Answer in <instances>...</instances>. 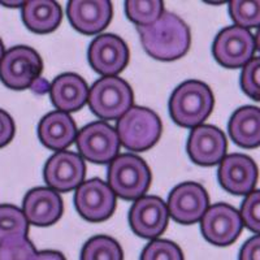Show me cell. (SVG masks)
I'll use <instances>...</instances> for the list:
<instances>
[{
  "mask_svg": "<svg viewBox=\"0 0 260 260\" xmlns=\"http://www.w3.org/2000/svg\"><path fill=\"white\" fill-rule=\"evenodd\" d=\"M141 43L155 60L173 61L185 56L191 45V32L182 18L164 11L154 24L137 26Z\"/></svg>",
  "mask_w": 260,
  "mask_h": 260,
  "instance_id": "6da1fadb",
  "label": "cell"
},
{
  "mask_svg": "<svg viewBox=\"0 0 260 260\" xmlns=\"http://www.w3.org/2000/svg\"><path fill=\"white\" fill-rule=\"evenodd\" d=\"M215 106V96L210 86L198 80H189L178 85L169 99V115L182 127L203 125Z\"/></svg>",
  "mask_w": 260,
  "mask_h": 260,
  "instance_id": "7a4b0ae2",
  "label": "cell"
},
{
  "mask_svg": "<svg viewBox=\"0 0 260 260\" xmlns=\"http://www.w3.org/2000/svg\"><path fill=\"white\" fill-rule=\"evenodd\" d=\"M107 178L116 197L137 201L148 191L152 176L145 160L133 154H122L110 162Z\"/></svg>",
  "mask_w": 260,
  "mask_h": 260,
  "instance_id": "3957f363",
  "label": "cell"
},
{
  "mask_svg": "<svg viewBox=\"0 0 260 260\" xmlns=\"http://www.w3.org/2000/svg\"><path fill=\"white\" fill-rule=\"evenodd\" d=\"M120 143L134 152L150 150L161 137V120L150 108L133 106L122 117L117 120L116 126Z\"/></svg>",
  "mask_w": 260,
  "mask_h": 260,
  "instance_id": "277c9868",
  "label": "cell"
},
{
  "mask_svg": "<svg viewBox=\"0 0 260 260\" xmlns=\"http://www.w3.org/2000/svg\"><path fill=\"white\" fill-rule=\"evenodd\" d=\"M134 95L129 83L120 77H102L90 87V110L101 120H118L133 107Z\"/></svg>",
  "mask_w": 260,
  "mask_h": 260,
  "instance_id": "5b68a950",
  "label": "cell"
},
{
  "mask_svg": "<svg viewBox=\"0 0 260 260\" xmlns=\"http://www.w3.org/2000/svg\"><path fill=\"white\" fill-rule=\"evenodd\" d=\"M43 61L34 48L16 46L4 52L0 61V81L12 90H25L39 78Z\"/></svg>",
  "mask_w": 260,
  "mask_h": 260,
  "instance_id": "8992f818",
  "label": "cell"
},
{
  "mask_svg": "<svg viewBox=\"0 0 260 260\" xmlns=\"http://www.w3.org/2000/svg\"><path fill=\"white\" fill-rule=\"evenodd\" d=\"M76 145L82 159L107 164L118 156L121 143L115 127L106 121H94L78 132Z\"/></svg>",
  "mask_w": 260,
  "mask_h": 260,
  "instance_id": "52a82bcc",
  "label": "cell"
},
{
  "mask_svg": "<svg viewBox=\"0 0 260 260\" xmlns=\"http://www.w3.org/2000/svg\"><path fill=\"white\" fill-rule=\"evenodd\" d=\"M256 51L251 31L240 26H228L216 36L212 53L224 68H243L254 57Z\"/></svg>",
  "mask_w": 260,
  "mask_h": 260,
  "instance_id": "ba28073f",
  "label": "cell"
},
{
  "mask_svg": "<svg viewBox=\"0 0 260 260\" xmlns=\"http://www.w3.org/2000/svg\"><path fill=\"white\" fill-rule=\"evenodd\" d=\"M74 206L81 217L87 221H106L115 212L116 195L101 178H90L76 189Z\"/></svg>",
  "mask_w": 260,
  "mask_h": 260,
  "instance_id": "9c48e42d",
  "label": "cell"
},
{
  "mask_svg": "<svg viewBox=\"0 0 260 260\" xmlns=\"http://www.w3.org/2000/svg\"><path fill=\"white\" fill-rule=\"evenodd\" d=\"M129 47L115 34H102L94 38L87 51L89 64L103 77H116L129 64Z\"/></svg>",
  "mask_w": 260,
  "mask_h": 260,
  "instance_id": "30bf717a",
  "label": "cell"
},
{
  "mask_svg": "<svg viewBox=\"0 0 260 260\" xmlns=\"http://www.w3.org/2000/svg\"><path fill=\"white\" fill-rule=\"evenodd\" d=\"M210 198L201 183L182 182L172 190L167 202V208L172 219L182 225L201 221L207 208Z\"/></svg>",
  "mask_w": 260,
  "mask_h": 260,
  "instance_id": "8fae6325",
  "label": "cell"
},
{
  "mask_svg": "<svg viewBox=\"0 0 260 260\" xmlns=\"http://www.w3.org/2000/svg\"><path fill=\"white\" fill-rule=\"evenodd\" d=\"M243 229L240 212L226 203H216L207 208L201 220V231L206 241L215 246L236 242Z\"/></svg>",
  "mask_w": 260,
  "mask_h": 260,
  "instance_id": "7c38bea8",
  "label": "cell"
},
{
  "mask_svg": "<svg viewBox=\"0 0 260 260\" xmlns=\"http://www.w3.org/2000/svg\"><path fill=\"white\" fill-rule=\"evenodd\" d=\"M167 203L155 195H145L134 201L129 211V225L134 234L146 240H154L168 226Z\"/></svg>",
  "mask_w": 260,
  "mask_h": 260,
  "instance_id": "4fadbf2b",
  "label": "cell"
},
{
  "mask_svg": "<svg viewBox=\"0 0 260 260\" xmlns=\"http://www.w3.org/2000/svg\"><path fill=\"white\" fill-rule=\"evenodd\" d=\"M86 176V164L80 154L73 151H59L47 160L45 166V177L48 187L56 192H68L76 190L83 182Z\"/></svg>",
  "mask_w": 260,
  "mask_h": 260,
  "instance_id": "5bb4252c",
  "label": "cell"
},
{
  "mask_svg": "<svg viewBox=\"0 0 260 260\" xmlns=\"http://www.w3.org/2000/svg\"><path fill=\"white\" fill-rule=\"evenodd\" d=\"M217 180L225 191L234 195H248L257 181V167L247 155L231 154L220 161Z\"/></svg>",
  "mask_w": 260,
  "mask_h": 260,
  "instance_id": "9a60e30c",
  "label": "cell"
},
{
  "mask_svg": "<svg viewBox=\"0 0 260 260\" xmlns=\"http://www.w3.org/2000/svg\"><path fill=\"white\" fill-rule=\"evenodd\" d=\"M226 137L222 130L213 125L194 127L187 139L189 157L198 166L212 167L219 164L226 154Z\"/></svg>",
  "mask_w": 260,
  "mask_h": 260,
  "instance_id": "2e32d148",
  "label": "cell"
},
{
  "mask_svg": "<svg viewBox=\"0 0 260 260\" xmlns=\"http://www.w3.org/2000/svg\"><path fill=\"white\" fill-rule=\"evenodd\" d=\"M67 15L77 31L95 36L110 25L113 8L108 0H71L67 6Z\"/></svg>",
  "mask_w": 260,
  "mask_h": 260,
  "instance_id": "e0dca14e",
  "label": "cell"
},
{
  "mask_svg": "<svg viewBox=\"0 0 260 260\" xmlns=\"http://www.w3.org/2000/svg\"><path fill=\"white\" fill-rule=\"evenodd\" d=\"M64 211L62 199L50 187L31 189L24 198L22 212L29 224L36 226H50L60 220Z\"/></svg>",
  "mask_w": 260,
  "mask_h": 260,
  "instance_id": "ac0fdd59",
  "label": "cell"
},
{
  "mask_svg": "<svg viewBox=\"0 0 260 260\" xmlns=\"http://www.w3.org/2000/svg\"><path fill=\"white\" fill-rule=\"evenodd\" d=\"M37 133L42 145L59 152L67 150L76 141L78 130L69 113L52 111L42 117Z\"/></svg>",
  "mask_w": 260,
  "mask_h": 260,
  "instance_id": "d6986e66",
  "label": "cell"
},
{
  "mask_svg": "<svg viewBox=\"0 0 260 260\" xmlns=\"http://www.w3.org/2000/svg\"><path fill=\"white\" fill-rule=\"evenodd\" d=\"M50 96L57 111L76 112L87 103L89 86L78 74L62 73L51 83Z\"/></svg>",
  "mask_w": 260,
  "mask_h": 260,
  "instance_id": "ffe728a7",
  "label": "cell"
},
{
  "mask_svg": "<svg viewBox=\"0 0 260 260\" xmlns=\"http://www.w3.org/2000/svg\"><path fill=\"white\" fill-rule=\"evenodd\" d=\"M228 130L237 146L256 148L260 146V108L254 106L241 107L232 115Z\"/></svg>",
  "mask_w": 260,
  "mask_h": 260,
  "instance_id": "44dd1931",
  "label": "cell"
},
{
  "mask_svg": "<svg viewBox=\"0 0 260 260\" xmlns=\"http://www.w3.org/2000/svg\"><path fill=\"white\" fill-rule=\"evenodd\" d=\"M62 12L53 0H29L22 6V21L29 30L37 34H47L59 27Z\"/></svg>",
  "mask_w": 260,
  "mask_h": 260,
  "instance_id": "7402d4cb",
  "label": "cell"
},
{
  "mask_svg": "<svg viewBox=\"0 0 260 260\" xmlns=\"http://www.w3.org/2000/svg\"><path fill=\"white\" fill-rule=\"evenodd\" d=\"M29 222L22 210L12 204L0 206V243L27 238Z\"/></svg>",
  "mask_w": 260,
  "mask_h": 260,
  "instance_id": "603a6c76",
  "label": "cell"
},
{
  "mask_svg": "<svg viewBox=\"0 0 260 260\" xmlns=\"http://www.w3.org/2000/svg\"><path fill=\"white\" fill-rule=\"evenodd\" d=\"M81 260H124V254L112 237L95 236L83 245Z\"/></svg>",
  "mask_w": 260,
  "mask_h": 260,
  "instance_id": "cb8c5ba5",
  "label": "cell"
},
{
  "mask_svg": "<svg viewBox=\"0 0 260 260\" xmlns=\"http://www.w3.org/2000/svg\"><path fill=\"white\" fill-rule=\"evenodd\" d=\"M164 12V3L160 0H127L125 2V13L137 26H147Z\"/></svg>",
  "mask_w": 260,
  "mask_h": 260,
  "instance_id": "d4e9b609",
  "label": "cell"
},
{
  "mask_svg": "<svg viewBox=\"0 0 260 260\" xmlns=\"http://www.w3.org/2000/svg\"><path fill=\"white\" fill-rule=\"evenodd\" d=\"M229 15L236 26L260 27V0H234L229 3Z\"/></svg>",
  "mask_w": 260,
  "mask_h": 260,
  "instance_id": "484cf974",
  "label": "cell"
},
{
  "mask_svg": "<svg viewBox=\"0 0 260 260\" xmlns=\"http://www.w3.org/2000/svg\"><path fill=\"white\" fill-rule=\"evenodd\" d=\"M141 260H183V254L172 241L154 240L143 248Z\"/></svg>",
  "mask_w": 260,
  "mask_h": 260,
  "instance_id": "4316f807",
  "label": "cell"
},
{
  "mask_svg": "<svg viewBox=\"0 0 260 260\" xmlns=\"http://www.w3.org/2000/svg\"><path fill=\"white\" fill-rule=\"evenodd\" d=\"M37 250L27 238L0 243V260H34Z\"/></svg>",
  "mask_w": 260,
  "mask_h": 260,
  "instance_id": "83f0119b",
  "label": "cell"
},
{
  "mask_svg": "<svg viewBox=\"0 0 260 260\" xmlns=\"http://www.w3.org/2000/svg\"><path fill=\"white\" fill-rule=\"evenodd\" d=\"M241 87L247 96L260 102V56L252 57L243 67L241 73Z\"/></svg>",
  "mask_w": 260,
  "mask_h": 260,
  "instance_id": "f1b7e54d",
  "label": "cell"
},
{
  "mask_svg": "<svg viewBox=\"0 0 260 260\" xmlns=\"http://www.w3.org/2000/svg\"><path fill=\"white\" fill-rule=\"evenodd\" d=\"M242 224L254 233L260 234V190H255L247 195L241 206Z\"/></svg>",
  "mask_w": 260,
  "mask_h": 260,
  "instance_id": "f546056e",
  "label": "cell"
},
{
  "mask_svg": "<svg viewBox=\"0 0 260 260\" xmlns=\"http://www.w3.org/2000/svg\"><path fill=\"white\" fill-rule=\"evenodd\" d=\"M16 134V125L13 118L6 112L0 110V148L8 145Z\"/></svg>",
  "mask_w": 260,
  "mask_h": 260,
  "instance_id": "4dcf8cb0",
  "label": "cell"
},
{
  "mask_svg": "<svg viewBox=\"0 0 260 260\" xmlns=\"http://www.w3.org/2000/svg\"><path fill=\"white\" fill-rule=\"evenodd\" d=\"M240 260H260V234L246 241L241 247Z\"/></svg>",
  "mask_w": 260,
  "mask_h": 260,
  "instance_id": "1f68e13d",
  "label": "cell"
},
{
  "mask_svg": "<svg viewBox=\"0 0 260 260\" xmlns=\"http://www.w3.org/2000/svg\"><path fill=\"white\" fill-rule=\"evenodd\" d=\"M50 87L51 85L47 82V80H45V78L42 77L37 78V80L31 83V86H30L31 91L36 92L37 95L47 94V92H50Z\"/></svg>",
  "mask_w": 260,
  "mask_h": 260,
  "instance_id": "d6a6232c",
  "label": "cell"
},
{
  "mask_svg": "<svg viewBox=\"0 0 260 260\" xmlns=\"http://www.w3.org/2000/svg\"><path fill=\"white\" fill-rule=\"evenodd\" d=\"M34 260H67L64 255L59 251L53 250H45V251H38Z\"/></svg>",
  "mask_w": 260,
  "mask_h": 260,
  "instance_id": "836d02e7",
  "label": "cell"
},
{
  "mask_svg": "<svg viewBox=\"0 0 260 260\" xmlns=\"http://www.w3.org/2000/svg\"><path fill=\"white\" fill-rule=\"evenodd\" d=\"M254 39H255V46H256L257 50L260 51V27H259V30H257L256 36L254 37Z\"/></svg>",
  "mask_w": 260,
  "mask_h": 260,
  "instance_id": "e575fe53",
  "label": "cell"
},
{
  "mask_svg": "<svg viewBox=\"0 0 260 260\" xmlns=\"http://www.w3.org/2000/svg\"><path fill=\"white\" fill-rule=\"evenodd\" d=\"M3 56H4V45H3V42H2V39H0V61H2Z\"/></svg>",
  "mask_w": 260,
  "mask_h": 260,
  "instance_id": "d590c367",
  "label": "cell"
}]
</instances>
